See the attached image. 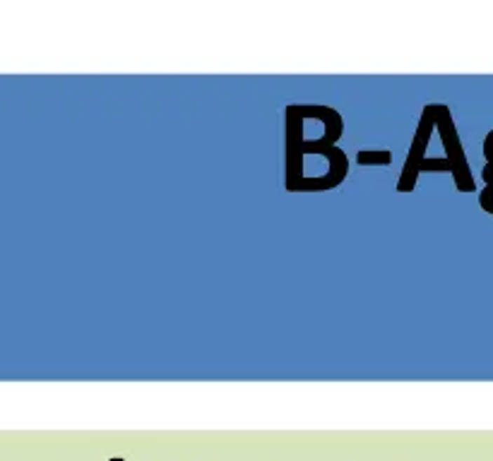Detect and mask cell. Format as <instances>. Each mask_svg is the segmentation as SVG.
Masks as SVG:
<instances>
[{
	"instance_id": "obj_1",
	"label": "cell",
	"mask_w": 493,
	"mask_h": 461,
	"mask_svg": "<svg viewBox=\"0 0 493 461\" xmlns=\"http://www.w3.org/2000/svg\"><path fill=\"white\" fill-rule=\"evenodd\" d=\"M438 132H440V147H443L440 156L428 154L426 147L412 142L409 156L405 161V171H402L400 183H397V190H400V193H412L414 185H417V178L421 176V173H452V181H455V188L459 193H474L476 190L472 168H469L467 154H464L457 125H455V121H452V113L445 104H438Z\"/></svg>"
},
{
	"instance_id": "obj_2",
	"label": "cell",
	"mask_w": 493,
	"mask_h": 461,
	"mask_svg": "<svg viewBox=\"0 0 493 461\" xmlns=\"http://www.w3.org/2000/svg\"><path fill=\"white\" fill-rule=\"evenodd\" d=\"M356 161L361 166H390L392 154L390 151H358Z\"/></svg>"
},
{
	"instance_id": "obj_3",
	"label": "cell",
	"mask_w": 493,
	"mask_h": 461,
	"mask_svg": "<svg viewBox=\"0 0 493 461\" xmlns=\"http://www.w3.org/2000/svg\"><path fill=\"white\" fill-rule=\"evenodd\" d=\"M111 461H123V459H119V457H116V459H111Z\"/></svg>"
}]
</instances>
